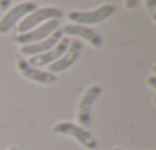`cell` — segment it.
<instances>
[{"instance_id":"obj_1","label":"cell","mask_w":156,"mask_h":150,"mask_svg":"<svg viewBox=\"0 0 156 150\" xmlns=\"http://www.w3.org/2000/svg\"><path fill=\"white\" fill-rule=\"evenodd\" d=\"M63 16H64L63 11L55 8V6L37 8L35 11H32L31 14H28L26 17H23L19 22L17 31H19V34H23V32H28V31L43 25L48 20H60V19H63Z\"/></svg>"},{"instance_id":"obj_2","label":"cell","mask_w":156,"mask_h":150,"mask_svg":"<svg viewBox=\"0 0 156 150\" xmlns=\"http://www.w3.org/2000/svg\"><path fill=\"white\" fill-rule=\"evenodd\" d=\"M52 132L57 133V135L72 136L75 141H78L83 147H86V148H89V150H94V148H97V145H98L97 139L94 138V135H92L87 129H83L81 126L73 124V123H70V121L57 123V124L52 127Z\"/></svg>"},{"instance_id":"obj_3","label":"cell","mask_w":156,"mask_h":150,"mask_svg":"<svg viewBox=\"0 0 156 150\" xmlns=\"http://www.w3.org/2000/svg\"><path fill=\"white\" fill-rule=\"evenodd\" d=\"M103 88L100 84H92L86 89V92L83 94L80 103H78V109H76V120H78V126H81L83 129H89L92 124V106L95 104V101L98 100V97L101 95Z\"/></svg>"},{"instance_id":"obj_4","label":"cell","mask_w":156,"mask_h":150,"mask_svg":"<svg viewBox=\"0 0 156 150\" xmlns=\"http://www.w3.org/2000/svg\"><path fill=\"white\" fill-rule=\"evenodd\" d=\"M116 11L115 5H103L100 8H97L95 11H72L67 12V19L73 23V25H81V26H87V25H97L101 23L104 20H107L110 16H113Z\"/></svg>"},{"instance_id":"obj_5","label":"cell","mask_w":156,"mask_h":150,"mask_svg":"<svg viewBox=\"0 0 156 150\" xmlns=\"http://www.w3.org/2000/svg\"><path fill=\"white\" fill-rule=\"evenodd\" d=\"M58 29V20H48L44 22L43 25L28 31V32H23V34H16L12 37V41L17 43V45H32V43H38L44 38H48L51 34H54L55 31Z\"/></svg>"},{"instance_id":"obj_6","label":"cell","mask_w":156,"mask_h":150,"mask_svg":"<svg viewBox=\"0 0 156 150\" xmlns=\"http://www.w3.org/2000/svg\"><path fill=\"white\" fill-rule=\"evenodd\" d=\"M35 9H37V5L34 2H31V0H28V2H22V3L12 6L11 9H8L6 14L2 17V20H0V34L9 32L23 17H26L28 14H31Z\"/></svg>"},{"instance_id":"obj_7","label":"cell","mask_w":156,"mask_h":150,"mask_svg":"<svg viewBox=\"0 0 156 150\" xmlns=\"http://www.w3.org/2000/svg\"><path fill=\"white\" fill-rule=\"evenodd\" d=\"M81 51H83V41L81 40H70L66 52L57 61H54L52 64H49V72L57 75L58 72H63V70L69 69L78 60Z\"/></svg>"},{"instance_id":"obj_8","label":"cell","mask_w":156,"mask_h":150,"mask_svg":"<svg viewBox=\"0 0 156 150\" xmlns=\"http://www.w3.org/2000/svg\"><path fill=\"white\" fill-rule=\"evenodd\" d=\"M17 69L19 72L26 77L28 80L34 81V83H40V84H52L57 81V75L55 73H51L48 70H41L38 67H34L28 63V60L25 58H20L17 61Z\"/></svg>"},{"instance_id":"obj_9","label":"cell","mask_w":156,"mask_h":150,"mask_svg":"<svg viewBox=\"0 0 156 150\" xmlns=\"http://www.w3.org/2000/svg\"><path fill=\"white\" fill-rule=\"evenodd\" d=\"M69 43H70V38L63 37V38H61V40H60V41H58L51 51H48V52H44V54H40V55H34V57H31V58L28 60V63H29L31 66H34V67H40V66L52 64L54 61H57V60L66 52Z\"/></svg>"},{"instance_id":"obj_10","label":"cell","mask_w":156,"mask_h":150,"mask_svg":"<svg viewBox=\"0 0 156 150\" xmlns=\"http://www.w3.org/2000/svg\"><path fill=\"white\" fill-rule=\"evenodd\" d=\"M61 32H63V35L66 34V35H75V37H78V38H83V40H86V41H87L90 46H94V48H100V46L103 45L101 35H100L95 29L87 28V26L67 23V25H64V26L61 28Z\"/></svg>"},{"instance_id":"obj_11","label":"cell","mask_w":156,"mask_h":150,"mask_svg":"<svg viewBox=\"0 0 156 150\" xmlns=\"http://www.w3.org/2000/svg\"><path fill=\"white\" fill-rule=\"evenodd\" d=\"M61 38H63V32H61V29L58 28V29H57L54 34H51L48 38H44V40H41V41H38V43H32V45H25V46H22V54L31 55V57L44 54V52L51 51Z\"/></svg>"},{"instance_id":"obj_12","label":"cell","mask_w":156,"mask_h":150,"mask_svg":"<svg viewBox=\"0 0 156 150\" xmlns=\"http://www.w3.org/2000/svg\"><path fill=\"white\" fill-rule=\"evenodd\" d=\"M145 5H147V9L151 12V17H154V6H156V0H145Z\"/></svg>"},{"instance_id":"obj_13","label":"cell","mask_w":156,"mask_h":150,"mask_svg":"<svg viewBox=\"0 0 156 150\" xmlns=\"http://www.w3.org/2000/svg\"><path fill=\"white\" fill-rule=\"evenodd\" d=\"M12 0H0V11H8Z\"/></svg>"},{"instance_id":"obj_14","label":"cell","mask_w":156,"mask_h":150,"mask_svg":"<svg viewBox=\"0 0 156 150\" xmlns=\"http://www.w3.org/2000/svg\"><path fill=\"white\" fill-rule=\"evenodd\" d=\"M138 3H139V0H126V8L127 9H133V8H136Z\"/></svg>"},{"instance_id":"obj_15","label":"cell","mask_w":156,"mask_h":150,"mask_svg":"<svg viewBox=\"0 0 156 150\" xmlns=\"http://www.w3.org/2000/svg\"><path fill=\"white\" fill-rule=\"evenodd\" d=\"M147 83L150 84V88L154 91L156 89V77H154V73H151L150 77H148V80H147Z\"/></svg>"},{"instance_id":"obj_16","label":"cell","mask_w":156,"mask_h":150,"mask_svg":"<svg viewBox=\"0 0 156 150\" xmlns=\"http://www.w3.org/2000/svg\"><path fill=\"white\" fill-rule=\"evenodd\" d=\"M8 150H19V148H17V147H9Z\"/></svg>"},{"instance_id":"obj_17","label":"cell","mask_w":156,"mask_h":150,"mask_svg":"<svg viewBox=\"0 0 156 150\" xmlns=\"http://www.w3.org/2000/svg\"><path fill=\"white\" fill-rule=\"evenodd\" d=\"M112 150H121V148H112Z\"/></svg>"}]
</instances>
